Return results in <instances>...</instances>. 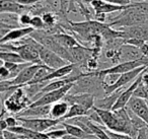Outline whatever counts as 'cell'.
<instances>
[{
    "mask_svg": "<svg viewBox=\"0 0 148 139\" xmlns=\"http://www.w3.org/2000/svg\"><path fill=\"white\" fill-rule=\"evenodd\" d=\"M93 110L99 115L103 123V127L113 132L127 134L136 139L138 130L134 127L128 107L116 111H107L93 108Z\"/></svg>",
    "mask_w": 148,
    "mask_h": 139,
    "instance_id": "1",
    "label": "cell"
},
{
    "mask_svg": "<svg viewBox=\"0 0 148 139\" xmlns=\"http://www.w3.org/2000/svg\"><path fill=\"white\" fill-rule=\"evenodd\" d=\"M133 7L122 11L119 15L114 17V19L109 23L110 27H122L130 28L136 25H143L148 21V14L141 12L135 8V2H133Z\"/></svg>",
    "mask_w": 148,
    "mask_h": 139,
    "instance_id": "2",
    "label": "cell"
},
{
    "mask_svg": "<svg viewBox=\"0 0 148 139\" xmlns=\"http://www.w3.org/2000/svg\"><path fill=\"white\" fill-rule=\"evenodd\" d=\"M32 104V100L29 96H27L25 92V88H17L12 94H10L9 98L5 100L4 103H2V107L5 108L8 114L18 115L23 110L27 109L29 105Z\"/></svg>",
    "mask_w": 148,
    "mask_h": 139,
    "instance_id": "3",
    "label": "cell"
},
{
    "mask_svg": "<svg viewBox=\"0 0 148 139\" xmlns=\"http://www.w3.org/2000/svg\"><path fill=\"white\" fill-rule=\"evenodd\" d=\"M74 86V83L67 84L64 87L60 88L57 90H53V92H46V94H40L34 98L33 103L29 105V108H34V107H41V106H52V105L56 104V103L63 100L64 98L67 96Z\"/></svg>",
    "mask_w": 148,
    "mask_h": 139,
    "instance_id": "4",
    "label": "cell"
},
{
    "mask_svg": "<svg viewBox=\"0 0 148 139\" xmlns=\"http://www.w3.org/2000/svg\"><path fill=\"white\" fill-rule=\"evenodd\" d=\"M142 66H148V58H144V59H140V60H134V61L121 62V63L112 66V67L97 70V71H95V74L99 77L103 79L107 75H111V74L121 75V74L132 71V70L136 69V68L142 67Z\"/></svg>",
    "mask_w": 148,
    "mask_h": 139,
    "instance_id": "5",
    "label": "cell"
},
{
    "mask_svg": "<svg viewBox=\"0 0 148 139\" xmlns=\"http://www.w3.org/2000/svg\"><path fill=\"white\" fill-rule=\"evenodd\" d=\"M16 118L21 126L40 133H45L47 130L63 122L62 120L52 118H23V117H16Z\"/></svg>",
    "mask_w": 148,
    "mask_h": 139,
    "instance_id": "6",
    "label": "cell"
},
{
    "mask_svg": "<svg viewBox=\"0 0 148 139\" xmlns=\"http://www.w3.org/2000/svg\"><path fill=\"white\" fill-rule=\"evenodd\" d=\"M34 44H35L36 48H37L38 51H39L40 58H41V61L44 65L48 66V67L53 70H56L69 64V62H67L66 60H64L63 58H61L58 54H56L55 52L51 51V50H49L48 48L44 47L43 45H41V44L36 41L35 39H34Z\"/></svg>",
    "mask_w": 148,
    "mask_h": 139,
    "instance_id": "7",
    "label": "cell"
},
{
    "mask_svg": "<svg viewBox=\"0 0 148 139\" xmlns=\"http://www.w3.org/2000/svg\"><path fill=\"white\" fill-rule=\"evenodd\" d=\"M148 66H142V67H139V68H136V69L132 70L130 72H127V73H124V74H121L119 76V78L117 79V81L115 82L114 84L112 85H109V84L105 83L103 80V90L105 92L106 96H109V94H113L115 92L116 90L120 89V88H123L126 84L130 83V82H134L135 79L142 73L143 71H145L147 69Z\"/></svg>",
    "mask_w": 148,
    "mask_h": 139,
    "instance_id": "8",
    "label": "cell"
},
{
    "mask_svg": "<svg viewBox=\"0 0 148 139\" xmlns=\"http://www.w3.org/2000/svg\"><path fill=\"white\" fill-rule=\"evenodd\" d=\"M63 100L67 102L70 106L71 105H80L88 111L92 110L95 104V94H68Z\"/></svg>",
    "mask_w": 148,
    "mask_h": 139,
    "instance_id": "9",
    "label": "cell"
},
{
    "mask_svg": "<svg viewBox=\"0 0 148 139\" xmlns=\"http://www.w3.org/2000/svg\"><path fill=\"white\" fill-rule=\"evenodd\" d=\"M134 3L132 2V4L127 5V6H123V5H118V4H113V3L107 2L103 0H95L91 3V7L93 8V10L95 11V14H109V13H113L116 11H124L126 9L133 7Z\"/></svg>",
    "mask_w": 148,
    "mask_h": 139,
    "instance_id": "10",
    "label": "cell"
},
{
    "mask_svg": "<svg viewBox=\"0 0 148 139\" xmlns=\"http://www.w3.org/2000/svg\"><path fill=\"white\" fill-rule=\"evenodd\" d=\"M143 72H142V73L140 74V75L138 76L137 78H136L135 81L132 82V83L130 84L129 87L126 88V89L124 90L123 92H122L121 96H120L119 98H118V100L116 102V104L114 105L113 110H112V111H116V110H120V109H124V108H126V107L128 106L130 100H131V98L133 96L134 92H135L136 88L139 86V84L141 83V81H142V74H143Z\"/></svg>",
    "mask_w": 148,
    "mask_h": 139,
    "instance_id": "11",
    "label": "cell"
},
{
    "mask_svg": "<svg viewBox=\"0 0 148 139\" xmlns=\"http://www.w3.org/2000/svg\"><path fill=\"white\" fill-rule=\"evenodd\" d=\"M128 108L148 126V102L143 98L132 96L128 104Z\"/></svg>",
    "mask_w": 148,
    "mask_h": 139,
    "instance_id": "12",
    "label": "cell"
},
{
    "mask_svg": "<svg viewBox=\"0 0 148 139\" xmlns=\"http://www.w3.org/2000/svg\"><path fill=\"white\" fill-rule=\"evenodd\" d=\"M118 52H119V58L121 60V62L134 61V60H140L147 58L143 55L140 48H137L132 45H128V44H123L120 47V49L118 50Z\"/></svg>",
    "mask_w": 148,
    "mask_h": 139,
    "instance_id": "13",
    "label": "cell"
},
{
    "mask_svg": "<svg viewBox=\"0 0 148 139\" xmlns=\"http://www.w3.org/2000/svg\"><path fill=\"white\" fill-rule=\"evenodd\" d=\"M34 32H35V30L32 27L16 28V29H13V30H11L8 34H6L4 37L0 39V45H2V44H9V43H12V42L21 41V39L29 37Z\"/></svg>",
    "mask_w": 148,
    "mask_h": 139,
    "instance_id": "14",
    "label": "cell"
},
{
    "mask_svg": "<svg viewBox=\"0 0 148 139\" xmlns=\"http://www.w3.org/2000/svg\"><path fill=\"white\" fill-rule=\"evenodd\" d=\"M120 31L123 33V41L127 39H139L146 42L148 40V25L122 28Z\"/></svg>",
    "mask_w": 148,
    "mask_h": 139,
    "instance_id": "15",
    "label": "cell"
},
{
    "mask_svg": "<svg viewBox=\"0 0 148 139\" xmlns=\"http://www.w3.org/2000/svg\"><path fill=\"white\" fill-rule=\"evenodd\" d=\"M31 9L29 6L19 4L14 0H0V12L1 13H12L21 15L25 13V11Z\"/></svg>",
    "mask_w": 148,
    "mask_h": 139,
    "instance_id": "16",
    "label": "cell"
},
{
    "mask_svg": "<svg viewBox=\"0 0 148 139\" xmlns=\"http://www.w3.org/2000/svg\"><path fill=\"white\" fill-rule=\"evenodd\" d=\"M77 64H73V63H69L68 65L61 67L59 69H56L54 71H52L51 73H49L47 76L45 77V79L43 80V83H49V82L53 81V80H57V79H62V78H66L72 74V72L75 70Z\"/></svg>",
    "mask_w": 148,
    "mask_h": 139,
    "instance_id": "17",
    "label": "cell"
},
{
    "mask_svg": "<svg viewBox=\"0 0 148 139\" xmlns=\"http://www.w3.org/2000/svg\"><path fill=\"white\" fill-rule=\"evenodd\" d=\"M52 106H41L34 107V108H27L19 113L16 117H23V118H50V112H51Z\"/></svg>",
    "mask_w": 148,
    "mask_h": 139,
    "instance_id": "18",
    "label": "cell"
},
{
    "mask_svg": "<svg viewBox=\"0 0 148 139\" xmlns=\"http://www.w3.org/2000/svg\"><path fill=\"white\" fill-rule=\"evenodd\" d=\"M123 88H120V89L116 90L115 92L109 94L107 96H103L101 98H97L95 100V107L97 109H101V110H107V111H112L113 110L114 105L116 104V102L118 100L119 96H121V94L123 92Z\"/></svg>",
    "mask_w": 148,
    "mask_h": 139,
    "instance_id": "19",
    "label": "cell"
},
{
    "mask_svg": "<svg viewBox=\"0 0 148 139\" xmlns=\"http://www.w3.org/2000/svg\"><path fill=\"white\" fill-rule=\"evenodd\" d=\"M7 130L10 131V132L16 133V134L23 135V136L27 137V138H29V139H49L46 133L37 132V131H34V130H32V129L25 128V127L21 126V125L13 127V128H8Z\"/></svg>",
    "mask_w": 148,
    "mask_h": 139,
    "instance_id": "20",
    "label": "cell"
},
{
    "mask_svg": "<svg viewBox=\"0 0 148 139\" xmlns=\"http://www.w3.org/2000/svg\"><path fill=\"white\" fill-rule=\"evenodd\" d=\"M69 109H70V105L67 102L60 100V102L52 105L51 112H50V118L58 119V120L63 121V118L67 115Z\"/></svg>",
    "mask_w": 148,
    "mask_h": 139,
    "instance_id": "21",
    "label": "cell"
},
{
    "mask_svg": "<svg viewBox=\"0 0 148 139\" xmlns=\"http://www.w3.org/2000/svg\"><path fill=\"white\" fill-rule=\"evenodd\" d=\"M53 36L60 45L68 50L80 45V43H78L73 36L68 34H53Z\"/></svg>",
    "mask_w": 148,
    "mask_h": 139,
    "instance_id": "22",
    "label": "cell"
},
{
    "mask_svg": "<svg viewBox=\"0 0 148 139\" xmlns=\"http://www.w3.org/2000/svg\"><path fill=\"white\" fill-rule=\"evenodd\" d=\"M92 111V110H91ZM91 111L86 110L80 105H71L70 109L68 111L67 115L63 118V122L66 120H70V119L77 118V117H82V116H89Z\"/></svg>",
    "mask_w": 148,
    "mask_h": 139,
    "instance_id": "23",
    "label": "cell"
},
{
    "mask_svg": "<svg viewBox=\"0 0 148 139\" xmlns=\"http://www.w3.org/2000/svg\"><path fill=\"white\" fill-rule=\"evenodd\" d=\"M0 60L3 62H9V63L16 64L27 63L18 53L12 51H5V50H1V52H0Z\"/></svg>",
    "mask_w": 148,
    "mask_h": 139,
    "instance_id": "24",
    "label": "cell"
},
{
    "mask_svg": "<svg viewBox=\"0 0 148 139\" xmlns=\"http://www.w3.org/2000/svg\"><path fill=\"white\" fill-rule=\"evenodd\" d=\"M46 134H47L48 138H50V139H63L66 135H68V133L65 128H61V129L50 130L49 132H47Z\"/></svg>",
    "mask_w": 148,
    "mask_h": 139,
    "instance_id": "25",
    "label": "cell"
},
{
    "mask_svg": "<svg viewBox=\"0 0 148 139\" xmlns=\"http://www.w3.org/2000/svg\"><path fill=\"white\" fill-rule=\"evenodd\" d=\"M42 19H43L45 25L50 28H53L57 23V19H56L55 14L52 12H49V11L48 12H44L42 14Z\"/></svg>",
    "mask_w": 148,
    "mask_h": 139,
    "instance_id": "26",
    "label": "cell"
},
{
    "mask_svg": "<svg viewBox=\"0 0 148 139\" xmlns=\"http://www.w3.org/2000/svg\"><path fill=\"white\" fill-rule=\"evenodd\" d=\"M45 23H44L43 19L40 15H34L32 19L31 27L33 28L35 31H42L45 28Z\"/></svg>",
    "mask_w": 148,
    "mask_h": 139,
    "instance_id": "27",
    "label": "cell"
},
{
    "mask_svg": "<svg viewBox=\"0 0 148 139\" xmlns=\"http://www.w3.org/2000/svg\"><path fill=\"white\" fill-rule=\"evenodd\" d=\"M32 17L29 13L25 12L23 13L18 17V23L19 25H21L23 28H27V27H31V23H32Z\"/></svg>",
    "mask_w": 148,
    "mask_h": 139,
    "instance_id": "28",
    "label": "cell"
},
{
    "mask_svg": "<svg viewBox=\"0 0 148 139\" xmlns=\"http://www.w3.org/2000/svg\"><path fill=\"white\" fill-rule=\"evenodd\" d=\"M133 96H135V98H143V100H147L148 92H147V90H146L145 86L142 84V81H141V83L139 84V86L136 88L135 92H134Z\"/></svg>",
    "mask_w": 148,
    "mask_h": 139,
    "instance_id": "29",
    "label": "cell"
},
{
    "mask_svg": "<svg viewBox=\"0 0 148 139\" xmlns=\"http://www.w3.org/2000/svg\"><path fill=\"white\" fill-rule=\"evenodd\" d=\"M103 129L106 130V132L108 133L111 139H134L133 137H131L130 135L127 134H122V133H117V132H113V131L109 130L106 127H103Z\"/></svg>",
    "mask_w": 148,
    "mask_h": 139,
    "instance_id": "30",
    "label": "cell"
},
{
    "mask_svg": "<svg viewBox=\"0 0 148 139\" xmlns=\"http://www.w3.org/2000/svg\"><path fill=\"white\" fill-rule=\"evenodd\" d=\"M1 136H3L4 139H29V138H27V137L23 136V135L10 132V131H8V130L2 131V132H1Z\"/></svg>",
    "mask_w": 148,
    "mask_h": 139,
    "instance_id": "31",
    "label": "cell"
},
{
    "mask_svg": "<svg viewBox=\"0 0 148 139\" xmlns=\"http://www.w3.org/2000/svg\"><path fill=\"white\" fill-rule=\"evenodd\" d=\"M4 120L7 124V129L13 128V127H16V126H19V125H21V123H19L18 120H17V118H15V117H13V116L5 117Z\"/></svg>",
    "mask_w": 148,
    "mask_h": 139,
    "instance_id": "32",
    "label": "cell"
},
{
    "mask_svg": "<svg viewBox=\"0 0 148 139\" xmlns=\"http://www.w3.org/2000/svg\"><path fill=\"white\" fill-rule=\"evenodd\" d=\"M0 79H1V81L10 80V72L5 66H1V68H0Z\"/></svg>",
    "mask_w": 148,
    "mask_h": 139,
    "instance_id": "33",
    "label": "cell"
},
{
    "mask_svg": "<svg viewBox=\"0 0 148 139\" xmlns=\"http://www.w3.org/2000/svg\"><path fill=\"white\" fill-rule=\"evenodd\" d=\"M107 2L113 3V4H118V5H123V6H127V5L132 4L131 0H103Z\"/></svg>",
    "mask_w": 148,
    "mask_h": 139,
    "instance_id": "34",
    "label": "cell"
},
{
    "mask_svg": "<svg viewBox=\"0 0 148 139\" xmlns=\"http://www.w3.org/2000/svg\"><path fill=\"white\" fill-rule=\"evenodd\" d=\"M147 131H148V127L141 128L138 131L136 139H147Z\"/></svg>",
    "mask_w": 148,
    "mask_h": 139,
    "instance_id": "35",
    "label": "cell"
},
{
    "mask_svg": "<svg viewBox=\"0 0 148 139\" xmlns=\"http://www.w3.org/2000/svg\"><path fill=\"white\" fill-rule=\"evenodd\" d=\"M81 1H82L83 3H86V4H90L91 5V3H92L95 0H81Z\"/></svg>",
    "mask_w": 148,
    "mask_h": 139,
    "instance_id": "36",
    "label": "cell"
},
{
    "mask_svg": "<svg viewBox=\"0 0 148 139\" xmlns=\"http://www.w3.org/2000/svg\"><path fill=\"white\" fill-rule=\"evenodd\" d=\"M1 139H4V138H3V136H1Z\"/></svg>",
    "mask_w": 148,
    "mask_h": 139,
    "instance_id": "37",
    "label": "cell"
},
{
    "mask_svg": "<svg viewBox=\"0 0 148 139\" xmlns=\"http://www.w3.org/2000/svg\"><path fill=\"white\" fill-rule=\"evenodd\" d=\"M49 139H50V138H49Z\"/></svg>",
    "mask_w": 148,
    "mask_h": 139,
    "instance_id": "38",
    "label": "cell"
}]
</instances>
